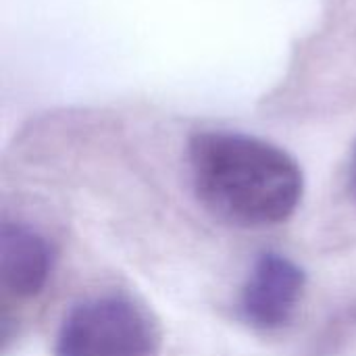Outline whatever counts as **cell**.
<instances>
[{
  "label": "cell",
  "mask_w": 356,
  "mask_h": 356,
  "mask_svg": "<svg viewBox=\"0 0 356 356\" xmlns=\"http://www.w3.org/2000/svg\"><path fill=\"white\" fill-rule=\"evenodd\" d=\"M196 200L215 219L261 229L288 221L305 192L298 161L282 146L229 129H204L188 142Z\"/></svg>",
  "instance_id": "1"
},
{
  "label": "cell",
  "mask_w": 356,
  "mask_h": 356,
  "mask_svg": "<svg viewBox=\"0 0 356 356\" xmlns=\"http://www.w3.org/2000/svg\"><path fill=\"white\" fill-rule=\"evenodd\" d=\"M161 330L150 313L121 294L73 305L56 332L54 356H156Z\"/></svg>",
  "instance_id": "2"
},
{
  "label": "cell",
  "mask_w": 356,
  "mask_h": 356,
  "mask_svg": "<svg viewBox=\"0 0 356 356\" xmlns=\"http://www.w3.org/2000/svg\"><path fill=\"white\" fill-rule=\"evenodd\" d=\"M307 292L305 269L284 252H261L238 296L240 319L263 334H273L292 323Z\"/></svg>",
  "instance_id": "3"
},
{
  "label": "cell",
  "mask_w": 356,
  "mask_h": 356,
  "mask_svg": "<svg viewBox=\"0 0 356 356\" xmlns=\"http://www.w3.org/2000/svg\"><path fill=\"white\" fill-rule=\"evenodd\" d=\"M54 252L50 242L25 223L0 225V286L19 300L44 292L52 273Z\"/></svg>",
  "instance_id": "4"
},
{
  "label": "cell",
  "mask_w": 356,
  "mask_h": 356,
  "mask_svg": "<svg viewBox=\"0 0 356 356\" xmlns=\"http://www.w3.org/2000/svg\"><path fill=\"white\" fill-rule=\"evenodd\" d=\"M348 190H350L353 200L356 202V140L353 152H350V163H348Z\"/></svg>",
  "instance_id": "5"
}]
</instances>
